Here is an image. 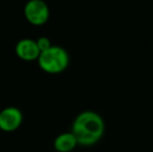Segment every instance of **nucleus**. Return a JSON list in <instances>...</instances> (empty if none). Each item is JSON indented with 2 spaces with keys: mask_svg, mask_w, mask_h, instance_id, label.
<instances>
[{
  "mask_svg": "<svg viewBox=\"0 0 153 152\" xmlns=\"http://www.w3.org/2000/svg\"><path fill=\"white\" fill-rule=\"evenodd\" d=\"M36 61L42 71L48 74H59L68 68L70 56L65 48L51 45L48 49L40 52Z\"/></svg>",
  "mask_w": 153,
  "mask_h": 152,
  "instance_id": "f03ea898",
  "label": "nucleus"
},
{
  "mask_svg": "<svg viewBox=\"0 0 153 152\" xmlns=\"http://www.w3.org/2000/svg\"><path fill=\"white\" fill-rule=\"evenodd\" d=\"M78 145L72 132H62L55 138L53 147L57 152H71Z\"/></svg>",
  "mask_w": 153,
  "mask_h": 152,
  "instance_id": "423d86ee",
  "label": "nucleus"
},
{
  "mask_svg": "<svg viewBox=\"0 0 153 152\" xmlns=\"http://www.w3.org/2000/svg\"><path fill=\"white\" fill-rule=\"evenodd\" d=\"M36 45H38V48H39V50H40V52L48 49L49 47L52 45L51 44V41L47 37H40L38 40H36Z\"/></svg>",
  "mask_w": 153,
  "mask_h": 152,
  "instance_id": "0eeeda50",
  "label": "nucleus"
},
{
  "mask_svg": "<svg viewBox=\"0 0 153 152\" xmlns=\"http://www.w3.org/2000/svg\"><path fill=\"white\" fill-rule=\"evenodd\" d=\"M23 121L22 112L18 108L7 106L0 112V130L13 132L21 126Z\"/></svg>",
  "mask_w": 153,
  "mask_h": 152,
  "instance_id": "20e7f679",
  "label": "nucleus"
},
{
  "mask_svg": "<svg viewBox=\"0 0 153 152\" xmlns=\"http://www.w3.org/2000/svg\"><path fill=\"white\" fill-rule=\"evenodd\" d=\"M15 52L19 59L25 62L36 61L40 55V50L38 48L36 40L28 38L18 41L15 46Z\"/></svg>",
  "mask_w": 153,
  "mask_h": 152,
  "instance_id": "39448f33",
  "label": "nucleus"
},
{
  "mask_svg": "<svg viewBox=\"0 0 153 152\" xmlns=\"http://www.w3.org/2000/svg\"><path fill=\"white\" fill-rule=\"evenodd\" d=\"M105 123L98 113L83 110L76 116L72 124V132L81 146H93L102 139Z\"/></svg>",
  "mask_w": 153,
  "mask_h": 152,
  "instance_id": "f257e3e1",
  "label": "nucleus"
},
{
  "mask_svg": "<svg viewBox=\"0 0 153 152\" xmlns=\"http://www.w3.org/2000/svg\"><path fill=\"white\" fill-rule=\"evenodd\" d=\"M23 13L25 19L33 26H42L50 17L49 6L44 0H28Z\"/></svg>",
  "mask_w": 153,
  "mask_h": 152,
  "instance_id": "7ed1b4c3",
  "label": "nucleus"
}]
</instances>
